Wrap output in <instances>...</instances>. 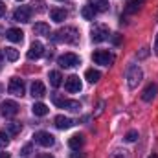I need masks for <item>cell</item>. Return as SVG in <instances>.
Returning a JSON list of instances; mask_svg holds the SVG:
<instances>
[{"label":"cell","instance_id":"cell-1","mask_svg":"<svg viewBox=\"0 0 158 158\" xmlns=\"http://www.w3.org/2000/svg\"><path fill=\"white\" fill-rule=\"evenodd\" d=\"M79 39V31L76 28H72V26H68V28H63V30H59L57 33H53L52 35V40L53 42H66V44H74V42H77Z\"/></svg>","mask_w":158,"mask_h":158},{"label":"cell","instance_id":"cell-2","mask_svg":"<svg viewBox=\"0 0 158 158\" xmlns=\"http://www.w3.org/2000/svg\"><path fill=\"white\" fill-rule=\"evenodd\" d=\"M125 79H127L129 88H136V86L142 83V79H143L142 68H140L138 64H129V68H127V72H125Z\"/></svg>","mask_w":158,"mask_h":158},{"label":"cell","instance_id":"cell-3","mask_svg":"<svg viewBox=\"0 0 158 158\" xmlns=\"http://www.w3.org/2000/svg\"><path fill=\"white\" fill-rule=\"evenodd\" d=\"M52 99H53V103H55L59 109H68V110H79V109H81L79 101H70V99H66V98H63V96H59V94H53Z\"/></svg>","mask_w":158,"mask_h":158},{"label":"cell","instance_id":"cell-4","mask_svg":"<svg viewBox=\"0 0 158 158\" xmlns=\"http://www.w3.org/2000/svg\"><path fill=\"white\" fill-rule=\"evenodd\" d=\"M92 59H94V63H96V64L109 66V64H112V61H114V55H112V53H109L107 50H98V52H94Z\"/></svg>","mask_w":158,"mask_h":158},{"label":"cell","instance_id":"cell-5","mask_svg":"<svg viewBox=\"0 0 158 158\" xmlns=\"http://www.w3.org/2000/svg\"><path fill=\"white\" fill-rule=\"evenodd\" d=\"M31 13H33V9H31L30 6H20V7L15 9L13 19H15L17 22H30V20H31Z\"/></svg>","mask_w":158,"mask_h":158},{"label":"cell","instance_id":"cell-6","mask_svg":"<svg viewBox=\"0 0 158 158\" xmlns=\"http://www.w3.org/2000/svg\"><path fill=\"white\" fill-rule=\"evenodd\" d=\"M7 92L17 96V98L24 96V81L19 77H11L9 79V85H7Z\"/></svg>","mask_w":158,"mask_h":158},{"label":"cell","instance_id":"cell-7","mask_svg":"<svg viewBox=\"0 0 158 158\" xmlns=\"http://www.w3.org/2000/svg\"><path fill=\"white\" fill-rule=\"evenodd\" d=\"M0 110H2V114H4L6 118H13V116H17V112H19V105H17L15 101H11V99H6V101H2V105H0Z\"/></svg>","mask_w":158,"mask_h":158},{"label":"cell","instance_id":"cell-8","mask_svg":"<svg viewBox=\"0 0 158 158\" xmlns=\"http://www.w3.org/2000/svg\"><path fill=\"white\" fill-rule=\"evenodd\" d=\"M35 143H39L42 147H52L53 145V136L50 134V132H46V131H39V132H35Z\"/></svg>","mask_w":158,"mask_h":158},{"label":"cell","instance_id":"cell-9","mask_svg":"<svg viewBox=\"0 0 158 158\" xmlns=\"http://www.w3.org/2000/svg\"><path fill=\"white\" fill-rule=\"evenodd\" d=\"M57 63L63 66V68H72V66H77L79 64V57L76 53H64L57 59Z\"/></svg>","mask_w":158,"mask_h":158},{"label":"cell","instance_id":"cell-10","mask_svg":"<svg viewBox=\"0 0 158 158\" xmlns=\"http://www.w3.org/2000/svg\"><path fill=\"white\" fill-rule=\"evenodd\" d=\"M109 39V30L105 28V26H94L92 28V40L94 42H103V40Z\"/></svg>","mask_w":158,"mask_h":158},{"label":"cell","instance_id":"cell-11","mask_svg":"<svg viewBox=\"0 0 158 158\" xmlns=\"http://www.w3.org/2000/svg\"><path fill=\"white\" fill-rule=\"evenodd\" d=\"M42 53H44V46H42V42L33 40L31 46H30V50H28V59H31V61H33V59H40Z\"/></svg>","mask_w":158,"mask_h":158},{"label":"cell","instance_id":"cell-12","mask_svg":"<svg viewBox=\"0 0 158 158\" xmlns=\"http://www.w3.org/2000/svg\"><path fill=\"white\" fill-rule=\"evenodd\" d=\"M64 88L68 90V92H79L81 88H83V85H81V79L77 77V76H70V77H66V81H64Z\"/></svg>","mask_w":158,"mask_h":158},{"label":"cell","instance_id":"cell-13","mask_svg":"<svg viewBox=\"0 0 158 158\" xmlns=\"http://www.w3.org/2000/svg\"><path fill=\"white\" fill-rule=\"evenodd\" d=\"M156 92H158V85L156 83H149V85L145 86V90L142 92V99H143V101H153L155 96H156Z\"/></svg>","mask_w":158,"mask_h":158},{"label":"cell","instance_id":"cell-14","mask_svg":"<svg viewBox=\"0 0 158 158\" xmlns=\"http://www.w3.org/2000/svg\"><path fill=\"white\" fill-rule=\"evenodd\" d=\"M6 39L11 40V42H20V40L24 39V33L19 28H11V30L6 31Z\"/></svg>","mask_w":158,"mask_h":158},{"label":"cell","instance_id":"cell-15","mask_svg":"<svg viewBox=\"0 0 158 158\" xmlns=\"http://www.w3.org/2000/svg\"><path fill=\"white\" fill-rule=\"evenodd\" d=\"M31 96H33V98H44V96H46L44 83H40V81H33V85H31Z\"/></svg>","mask_w":158,"mask_h":158},{"label":"cell","instance_id":"cell-16","mask_svg":"<svg viewBox=\"0 0 158 158\" xmlns=\"http://www.w3.org/2000/svg\"><path fill=\"white\" fill-rule=\"evenodd\" d=\"M50 17H52L53 22H63V20L68 17V13H66L64 9H61V7H53V9L50 11Z\"/></svg>","mask_w":158,"mask_h":158},{"label":"cell","instance_id":"cell-17","mask_svg":"<svg viewBox=\"0 0 158 158\" xmlns=\"http://www.w3.org/2000/svg\"><path fill=\"white\" fill-rule=\"evenodd\" d=\"M88 4H90V7H92L96 13H103V11L109 9V2H107V0H90Z\"/></svg>","mask_w":158,"mask_h":158},{"label":"cell","instance_id":"cell-18","mask_svg":"<svg viewBox=\"0 0 158 158\" xmlns=\"http://www.w3.org/2000/svg\"><path fill=\"white\" fill-rule=\"evenodd\" d=\"M74 125V121L70 118H66V116H57L55 118V127L57 129H70Z\"/></svg>","mask_w":158,"mask_h":158},{"label":"cell","instance_id":"cell-19","mask_svg":"<svg viewBox=\"0 0 158 158\" xmlns=\"http://www.w3.org/2000/svg\"><path fill=\"white\" fill-rule=\"evenodd\" d=\"M33 33H35V35H48V37H50V26L44 24V22H37V24L33 26Z\"/></svg>","mask_w":158,"mask_h":158},{"label":"cell","instance_id":"cell-20","mask_svg":"<svg viewBox=\"0 0 158 158\" xmlns=\"http://www.w3.org/2000/svg\"><path fill=\"white\" fill-rule=\"evenodd\" d=\"M85 77H86L88 83H96V81L101 79V72H99V70H94V68H88V70L85 72Z\"/></svg>","mask_w":158,"mask_h":158},{"label":"cell","instance_id":"cell-21","mask_svg":"<svg viewBox=\"0 0 158 158\" xmlns=\"http://www.w3.org/2000/svg\"><path fill=\"white\" fill-rule=\"evenodd\" d=\"M83 143H85V138H83L81 134H76V136H72V138L68 140L70 149H79V147H83Z\"/></svg>","mask_w":158,"mask_h":158},{"label":"cell","instance_id":"cell-22","mask_svg":"<svg viewBox=\"0 0 158 158\" xmlns=\"http://www.w3.org/2000/svg\"><path fill=\"white\" fill-rule=\"evenodd\" d=\"M31 110H33L35 116H46V114H48V107H46L44 103H35V105L31 107Z\"/></svg>","mask_w":158,"mask_h":158},{"label":"cell","instance_id":"cell-23","mask_svg":"<svg viewBox=\"0 0 158 158\" xmlns=\"http://www.w3.org/2000/svg\"><path fill=\"white\" fill-rule=\"evenodd\" d=\"M20 129H22L20 123H7V125H6V132H7L9 136H17V134L20 132Z\"/></svg>","mask_w":158,"mask_h":158},{"label":"cell","instance_id":"cell-24","mask_svg":"<svg viewBox=\"0 0 158 158\" xmlns=\"http://www.w3.org/2000/svg\"><path fill=\"white\" fill-rule=\"evenodd\" d=\"M50 83H52V86H59L61 83H63V76L57 72V70H53V72H50Z\"/></svg>","mask_w":158,"mask_h":158},{"label":"cell","instance_id":"cell-25","mask_svg":"<svg viewBox=\"0 0 158 158\" xmlns=\"http://www.w3.org/2000/svg\"><path fill=\"white\" fill-rule=\"evenodd\" d=\"M109 158H131V155H129V151H127V149L118 147V149H114V151L109 155Z\"/></svg>","mask_w":158,"mask_h":158},{"label":"cell","instance_id":"cell-26","mask_svg":"<svg viewBox=\"0 0 158 158\" xmlns=\"http://www.w3.org/2000/svg\"><path fill=\"white\" fill-rule=\"evenodd\" d=\"M4 55H6V59L7 61H17L19 59V50H15V48H6V52H4Z\"/></svg>","mask_w":158,"mask_h":158},{"label":"cell","instance_id":"cell-27","mask_svg":"<svg viewBox=\"0 0 158 158\" xmlns=\"http://www.w3.org/2000/svg\"><path fill=\"white\" fill-rule=\"evenodd\" d=\"M94 13H96V11H94L90 6H85V7L81 9V15H83V19H86V20H92V19H94Z\"/></svg>","mask_w":158,"mask_h":158},{"label":"cell","instance_id":"cell-28","mask_svg":"<svg viewBox=\"0 0 158 158\" xmlns=\"http://www.w3.org/2000/svg\"><path fill=\"white\" fill-rule=\"evenodd\" d=\"M9 143V134L7 132H0V149H6Z\"/></svg>","mask_w":158,"mask_h":158},{"label":"cell","instance_id":"cell-29","mask_svg":"<svg viewBox=\"0 0 158 158\" xmlns=\"http://www.w3.org/2000/svg\"><path fill=\"white\" fill-rule=\"evenodd\" d=\"M136 138H138V131H129L127 136H125L127 142H136Z\"/></svg>","mask_w":158,"mask_h":158},{"label":"cell","instance_id":"cell-30","mask_svg":"<svg viewBox=\"0 0 158 158\" xmlns=\"http://www.w3.org/2000/svg\"><path fill=\"white\" fill-rule=\"evenodd\" d=\"M138 7H140V6H138V4H134V2L131 0V2L127 4V13H134V11H138Z\"/></svg>","mask_w":158,"mask_h":158},{"label":"cell","instance_id":"cell-31","mask_svg":"<svg viewBox=\"0 0 158 158\" xmlns=\"http://www.w3.org/2000/svg\"><path fill=\"white\" fill-rule=\"evenodd\" d=\"M20 153H22V156H30V155H31V143H28V145H24Z\"/></svg>","mask_w":158,"mask_h":158},{"label":"cell","instance_id":"cell-32","mask_svg":"<svg viewBox=\"0 0 158 158\" xmlns=\"http://www.w3.org/2000/svg\"><path fill=\"white\" fill-rule=\"evenodd\" d=\"M2 15H6V6H4V2L0 0V17H2Z\"/></svg>","mask_w":158,"mask_h":158},{"label":"cell","instance_id":"cell-33","mask_svg":"<svg viewBox=\"0 0 158 158\" xmlns=\"http://www.w3.org/2000/svg\"><path fill=\"white\" fill-rule=\"evenodd\" d=\"M72 158H85V153H72Z\"/></svg>","mask_w":158,"mask_h":158},{"label":"cell","instance_id":"cell-34","mask_svg":"<svg viewBox=\"0 0 158 158\" xmlns=\"http://www.w3.org/2000/svg\"><path fill=\"white\" fill-rule=\"evenodd\" d=\"M37 158H53L50 153H40V155H37Z\"/></svg>","mask_w":158,"mask_h":158},{"label":"cell","instance_id":"cell-35","mask_svg":"<svg viewBox=\"0 0 158 158\" xmlns=\"http://www.w3.org/2000/svg\"><path fill=\"white\" fill-rule=\"evenodd\" d=\"M2 64H4V52L0 50V70H2Z\"/></svg>","mask_w":158,"mask_h":158},{"label":"cell","instance_id":"cell-36","mask_svg":"<svg viewBox=\"0 0 158 158\" xmlns=\"http://www.w3.org/2000/svg\"><path fill=\"white\" fill-rule=\"evenodd\" d=\"M153 50H155V53L158 55V35H156V39H155V48Z\"/></svg>","mask_w":158,"mask_h":158},{"label":"cell","instance_id":"cell-37","mask_svg":"<svg viewBox=\"0 0 158 158\" xmlns=\"http://www.w3.org/2000/svg\"><path fill=\"white\" fill-rule=\"evenodd\" d=\"M0 158H9V153H6V151H0Z\"/></svg>","mask_w":158,"mask_h":158},{"label":"cell","instance_id":"cell-38","mask_svg":"<svg viewBox=\"0 0 158 158\" xmlns=\"http://www.w3.org/2000/svg\"><path fill=\"white\" fill-rule=\"evenodd\" d=\"M132 2H134V4H138V6H142V4H143L145 0H132Z\"/></svg>","mask_w":158,"mask_h":158},{"label":"cell","instance_id":"cell-39","mask_svg":"<svg viewBox=\"0 0 158 158\" xmlns=\"http://www.w3.org/2000/svg\"><path fill=\"white\" fill-rule=\"evenodd\" d=\"M149 158H158V156H156V155H151V156H149Z\"/></svg>","mask_w":158,"mask_h":158},{"label":"cell","instance_id":"cell-40","mask_svg":"<svg viewBox=\"0 0 158 158\" xmlns=\"http://www.w3.org/2000/svg\"><path fill=\"white\" fill-rule=\"evenodd\" d=\"M0 33H2V28H0Z\"/></svg>","mask_w":158,"mask_h":158},{"label":"cell","instance_id":"cell-41","mask_svg":"<svg viewBox=\"0 0 158 158\" xmlns=\"http://www.w3.org/2000/svg\"><path fill=\"white\" fill-rule=\"evenodd\" d=\"M19 2H22V0H19Z\"/></svg>","mask_w":158,"mask_h":158}]
</instances>
